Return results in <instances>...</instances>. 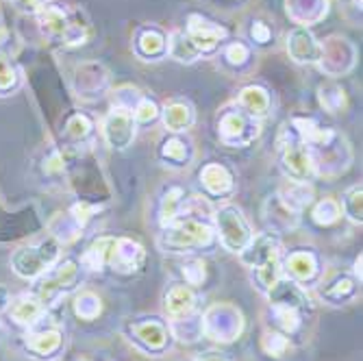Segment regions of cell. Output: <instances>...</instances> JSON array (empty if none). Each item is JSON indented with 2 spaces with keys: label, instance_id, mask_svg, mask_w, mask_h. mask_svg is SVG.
Returning <instances> with one entry per match:
<instances>
[{
  "label": "cell",
  "instance_id": "cell-1",
  "mask_svg": "<svg viewBox=\"0 0 363 361\" xmlns=\"http://www.w3.org/2000/svg\"><path fill=\"white\" fill-rule=\"evenodd\" d=\"M163 240L170 248H196V246H207L213 240V231L211 226L198 222L194 218H185V220H174L172 224H168L166 233H163Z\"/></svg>",
  "mask_w": 363,
  "mask_h": 361
},
{
  "label": "cell",
  "instance_id": "cell-2",
  "mask_svg": "<svg viewBox=\"0 0 363 361\" xmlns=\"http://www.w3.org/2000/svg\"><path fill=\"white\" fill-rule=\"evenodd\" d=\"M218 133L224 144L228 146H246L259 135V122L257 118L248 116L246 111H226L220 118Z\"/></svg>",
  "mask_w": 363,
  "mask_h": 361
},
{
  "label": "cell",
  "instance_id": "cell-3",
  "mask_svg": "<svg viewBox=\"0 0 363 361\" xmlns=\"http://www.w3.org/2000/svg\"><path fill=\"white\" fill-rule=\"evenodd\" d=\"M40 22L44 33L52 40H61L65 44H83L85 40L83 28L77 22H72L68 13L57 5H46L40 11Z\"/></svg>",
  "mask_w": 363,
  "mask_h": 361
},
{
  "label": "cell",
  "instance_id": "cell-4",
  "mask_svg": "<svg viewBox=\"0 0 363 361\" xmlns=\"http://www.w3.org/2000/svg\"><path fill=\"white\" fill-rule=\"evenodd\" d=\"M216 220H218V228H220V238H222V244L233 250V252H240L244 250L248 244H250V228H248V222L244 220V216L235 209V207H222L218 213H216Z\"/></svg>",
  "mask_w": 363,
  "mask_h": 361
},
{
  "label": "cell",
  "instance_id": "cell-5",
  "mask_svg": "<svg viewBox=\"0 0 363 361\" xmlns=\"http://www.w3.org/2000/svg\"><path fill=\"white\" fill-rule=\"evenodd\" d=\"M57 255H59V248L50 240L40 244L38 248H22L13 257L16 272L20 277H26V279L38 277L40 272H44L52 264V261L57 259Z\"/></svg>",
  "mask_w": 363,
  "mask_h": 361
},
{
  "label": "cell",
  "instance_id": "cell-6",
  "mask_svg": "<svg viewBox=\"0 0 363 361\" xmlns=\"http://www.w3.org/2000/svg\"><path fill=\"white\" fill-rule=\"evenodd\" d=\"M224 35H226V30L220 24H216L203 16H189V20H187V38L196 46L198 52L213 50Z\"/></svg>",
  "mask_w": 363,
  "mask_h": 361
},
{
  "label": "cell",
  "instance_id": "cell-7",
  "mask_svg": "<svg viewBox=\"0 0 363 361\" xmlns=\"http://www.w3.org/2000/svg\"><path fill=\"white\" fill-rule=\"evenodd\" d=\"M283 168L289 174V179H294L296 183H305L313 177L315 163H313V157L305 142L287 144V148L283 152Z\"/></svg>",
  "mask_w": 363,
  "mask_h": 361
},
{
  "label": "cell",
  "instance_id": "cell-8",
  "mask_svg": "<svg viewBox=\"0 0 363 361\" xmlns=\"http://www.w3.org/2000/svg\"><path fill=\"white\" fill-rule=\"evenodd\" d=\"M105 138L113 148H126L135 138L133 116L124 107H116L105 120Z\"/></svg>",
  "mask_w": 363,
  "mask_h": 361
},
{
  "label": "cell",
  "instance_id": "cell-9",
  "mask_svg": "<svg viewBox=\"0 0 363 361\" xmlns=\"http://www.w3.org/2000/svg\"><path fill=\"white\" fill-rule=\"evenodd\" d=\"M287 50L294 57V61L298 63H309V61H318L320 59V46L315 42V38L307 28H296L291 30V35L287 38Z\"/></svg>",
  "mask_w": 363,
  "mask_h": 361
},
{
  "label": "cell",
  "instance_id": "cell-10",
  "mask_svg": "<svg viewBox=\"0 0 363 361\" xmlns=\"http://www.w3.org/2000/svg\"><path fill=\"white\" fill-rule=\"evenodd\" d=\"M74 281H77V264H74V261H65V264H61L55 272H50V274L40 283V294H42V299L52 296V294L59 291V289H68V287H72Z\"/></svg>",
  "mask_w": 363,
  "mask_h": 361
},
{
  "label": "cell",
  "instance_id": "cell-11",
  "mask_svg": "<svg viewBox=\"0 0 363 361\" xmlns=\"http://www.w3.org/2000/svg\"><path fill=\"white\" fill-rule=\"evenodd\" d=\"M240 105L248 116L261 118V116H266L270 109V94L259 85L244 87L240 94Z\"/></svg>",
  "mask_w": 363,
  "mask_h": 361
},
{
  "label": "cell",
  "instance_id": "cell-12",
  "mask_svg": "<svg viewBox=\"0 0 363 361\" xmlns=\"http://www.w3.org/2000/svg\"><path fill=\"white\" fill-rule=\"evenodd\" d=\"M201 181L205 185V189L213 196H224L233 189V177L224 166H218V163H211L201 172Z\"/></svg>",
  "mask_w": 363,
  "mask_h": 361
},
{
  "label": "cell",
  "instance_id": "cell-13",
  "mask_svg": "<svg viewBox=\"0 0 363 361\" xmlns=\"http://www.w3.org/2000/svg\"><path fill=\"white\" fill-rule=\"evenodd\" d=\"M244 261L255 268L268 264V261L277 259V242L270 238V235H259L255 242H250L246 248H244Z\"/></svg>",
  "mask_w": 363,
  "mask_h": 361
},
{
  "label": "cell",
  "instance_id": "cell-14",
  "mask_svg": "<svg viewBox=\"0 0 363 361\" xmlns=\"http://www.w3.org/2000/svg\"><path fill=\"white\" fill-rule=\"evenodd\" d=\"M194 305H196V296H194V291L185 285H174L166 296V311L172 318L187 316L194 309Z\"/></svg>",
  "mask_w": 363,
  "mask_h": 361
},
{
  "label": "cell",
  "instance_id": "cell-15",
  "mask_svg": "<svg viewBox=\"0 0 363 361\" xmlns=\"http://www.w3.org/2000/svg\"><path fill=\"white\" fill-rule=\"evenodd\" d=\"M11 316L16 322L20 324H33L38 322L44 313V307H42V299L38 296H20L11 307H9Z\"/></svg>",
  "mask_w": 363,
  "mask_h": 361
},
{
  "label": "cell",
  "instance_id": "cell-16",
  "mask_svg": "<svg viewBox=\"0 0 363 361\" xmlns=\"http://www.w3.org/2000/svg\"><path fill=\"white\" fill-rule=\"evenodd\" d=\"M113 246H116V240H111V238H103V240L94 242L83 257L85 266L89 270H101L103 266H107L113 255Z\"/></svg>",
  "mask_w": 363,
  "mask_h": 361
},
{
  "label": "cell",
  "instance_id": "cell-17",
  "mask_svg": "<svg viewBox=\"0 0 363 361\" xmlns=\"http://www.w3.org/2000/svg\"><path fill=\"white\" fill-rule=\"evenodd\" d=\"M168 48L166 44V38H163V33L157 30V28H146L140 33V38H138V50L140 55L144 57H159L163 55Z\"/></svg>",
  "mask_w": 363,
  "mask_h": 361
},
{
  "label": "cell",
  "instance_id": "cell-18",
  "mask_svg": "<svg viewBox=\"0 0 363 361\" xmlns=\"http://www.w3.org/2000/svg\"><path fill=\"white\" fill-rule=\"evenodd\" d=\"M163 120L170 130H183L194 122V109L187 103H172L163 109Z\"/></svg>",
  "mask_w": 363,
  "mask_h": 361
},
{
  "label": "cell",
  "instance_id": "cell-19",
  "mask_svg": "<svg viewBox=\"0 0 363 361\" xmlns=\"http://www.w3.org/2000/svg\"><path fill=\"white\" fill-rule=\"evenodd\" d=\"M287 270L294 279H301V281H307L315 274L318 270V264H315V257L309 255V252H294L289 259H287Z\"/></svg>",
  "mask_w": 363,
  "mask_h": 361
},
{
  "label": "cell",
  "instance_id": "cell-20",
  "mask_svg": "<svg viewBox=\"0 0 363 361\" xmlns=\"http://www.w3.org/2000/svg\"><path fill=\"white\" fill-rule=\"evenodd\" d=\"M168 50H170V55L177 61H183V63H191V61L198 59V55H201V52L196 50V46L189 42V38L185 35V33H181V30L172 33V38L168 42Z\"/></svg>",
  "mask_w": 363,
  "mask_h": 361
},
{
  "label": "cell",
  "instance_id": "cell-21",
  "mask_svg": "<svg viewBox=\"0 0 363 361\" xmlns=\"http://www.w3.org/2000/svg\"><path fill=\"white\" fill-rule=\"evenodd\" d=\"M61 344V335L59 331H44V333H30L26 338V346L30 350H35L40 355H48L52 350H57Z\"/></svg>",
  "mask_w": 363,
  "mask_h": 361
},
{
  "label": "cell",
  "instance_id": "cell-22",
  "mask_svg": "<svg viewBox=\"0 0 363 361\" xmlns=\"http://www.w3.org/2000/svg\"><path fill=\"white\" fill-rule=\"evenodd\" d=\"M181 205H183V189L181 187H172L166 199L161 203V222L163 226H168L177 220L179 211H181Z\"/></svg>",
  "mask_w": 363,
  "mask_h": 361
},
{
  "label": "cell",
  "instance_id": "cell-23",
  "mask_svg": "<svg viewBox=\"0 0 363 361\" xmlns=\"http://www.w3.org/2000/svg\"><path fill=\"white\" fill-rule=\"evenodd\" d=\"M320 101L331 113H337L346 103V96H344V89L337 85H322L320 87Z\"/></svg>",
  "mask_w": 363,
  "mask_h": 361
},
{
  "label": "cell",
  "instance_id": "cell-24",
  "mask_svg": "<svg viewBox=\"0 0 363 361\" xmlns=\"http://www.w3.org/2000/svg\"><path fill=\"white\" fill-rule=\"evenodd\" d=\"M140 338L150 346V348H159L166 342V331H163V326L152 322L150 326H142L140 329Z\"/></svg>",
  "mask_w": 363,
  "mask_h": 361
},
{
  "label": "cell",
  "instance_id": "cell-25",
  "mask_svg": "<svg viewBox=\"0 0 363 361\" xmlns=\"http://www.w3.org/2000/svg\"><path fill=\"white\" fill-rule=\"evenodd\" d=\"M163 157H166L168 161H174V163H181L187 159V146L183 140H170L163 144Z\"/></svg>",
  "mask_w": 363,
  "mask_h": 361
},
{
  "label": "cell",
  "instance_id": "cell-26",
  "mask_svg": "<svg viewBox=\"0 0 363 361\" xmlns=\"http://www.w3.org/2000/svg\"><path fill=\"white\" fill-rule=\"evenodd\" d=\"M133 116L138 122H152L159 116V107L155 101H150V98H142L135 107V111H133Z\"/></svg>",
  "mask_w": 363,
  "mask_h": 361
},
{
  "label": "cell",
  "instance_id": "cell-27",
  "mask_svg": "<svg viewBox=\"0 0 363 361\" xmlns=\"http://www.w3.org/2000/svg\"><path fill=\"white\" fill-rule=\"evenodd\" d=\"M68 133H70L74 140L87 138V135L91 133V122H89V118H85V116H74V118H70V122H68Z\"/></svg>",
  "mask_w": 363,
  "mask_h": 361
},
{
  "label": "cell",
  "instance_id": "cell-28",
  "mask_svg": "<svg viewBox=\"0 0 363 361\" xmlns=\"http://www.w3.org/2000/svg\"><path fill=\"white\" fill-rule=\"evenodd\" d=\"M277 318H279V324L283 326L285 331H296L298 329V324H301V320H298V313H296V309H291V307H277Z\"/></svg>",
  "mask_w": 363,
  "mask_h": 361
},
{
  "label": "cell",
  "instance_id": "cell-29",
  "mask_svg": "<svg viewBox=\"0 0 363 361\" xmlns=\"http://www.w3.org/2000/svg\"><path fill=\"white\" fill-rule=\"evenodd\" d=\"M315 220L320 222V224H331V222H335L337 220V216H340V207L333 203V201H324L318 209H315Z\"/></svg>",
  "mask_w": 363,
  "mask_h": 361
},
{
  "label": "cell",
  "instance_id": "cell-30",
  "mask_svg": "<svg viewBox=\"0 0 363 361\" xmlns=\"http://www.w3.org/2000/svg\"><path fill=\"white\" fill-rule=\"evenodd\" d=\"M346 211L354 222H361V187H352L346 196Z\"/></svg>",
  "mask_w": 363,
  "mask_h": 361
},
{
  "label": "cell",
  "instance_id": "cell-31",
  "mask_svg": "<svg viewBox=\"0 0 363 361\" xmlns=\"http://www.w3.org/2000/svg\"><path fill=\"white\" fill-rule=\"evenodd\" d=\"M16 81V70H13V65L7 57L0 55V89H7L11 87Z\"/></svg>",
  "mask_w": 363,
  "mask_h": 361
},
{
  "label": "cell",
  "instance_id": "cell-32",
  "mask_svg": "<svg viewBox=\"0 0 363 361\" xmlns=\"http://www.w3.org/2000/svg\"><path fill=\"white\" fill-rule=\"evenodd\" d=\"M248 46H244V44H230L228 48H226V59L233 63V65H242V63H246V59H248Z\"/></svg>",
  "mask_w": 363,
  "mask_h": 361
},
{
  "label": "cell",
  "instance_id": "cell-33",
  "mask_svg": "<svg viewBox=\"0 0 363 361\" xmlns=\"http://www.w3.org/2000/svg\"><path fill=\"white\" fill-rule=\"evenodd\" d=\"M250 35L257 44H268L270 40V28L263 24V22H255L252 28H250Z\"/></svg>",
  "mask_w": 363,
  "mask_h": 361
},
{
  "label": "cell",
  "instance_id": "cell-34",
  "mask_svg": "<svg viewBox=\"0 0 363 361\" xmlns=\"http://www.w3.org/2000/svg\"><path fill=\"white\" fill-rule=\"evenodd\" d=\"M198 361H226V359H222V357H218V355H209V357H201Z\"/></svg>",
  "mask_w": 363,
  "mask_h": 361
},
{
  "label": "cell",
  "instance_id": "cell-35",
  "mask_svg": "<svg viewBox=\"0 0 363 361\" xmlns=\"http://www.w3.org/2000/svg\"><path fill=\"white\" fill-rule=\"evenodd\" d=\"M18 3H24V5H33L35 0H18Z\"/></svg>",
  "mask_w": 363,
  "mask_h": 361
}]
</instances>
